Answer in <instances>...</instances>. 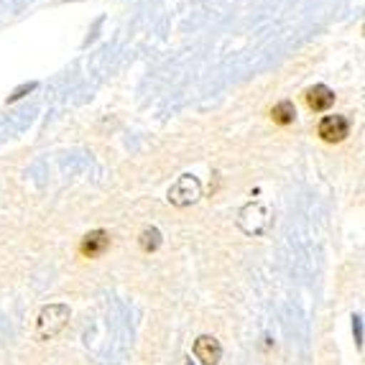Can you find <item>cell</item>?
<instances>
[{
	"instance_id": "cell-1",
	"label": "cell",
	"mask_w": 365,
	"mask_h": 365,
	"mask_svg": "<svg viewBox=\"0 0 365 365\" xmlns=\"http://www.w3.org/2000/svg\"><path fill=\"white\" fill-rule=\"evenodd\" d=\"M237 225H240L243 232H248V235L261 237L274 225V215H271V210H268L263 202H250V205H245V207L237 212Z\"/></svg>"
},
{
	"instance_id": "cell-2",
	"label": "cell",
	"mask_w": 365,
	"mask_h": 365,
	"mask_svg": "<svg viewBox=\"0 0 365 365\" xmlns=\"http://www.w3.org/2000/svg\"><path fill=\"white\" fill-rule=\"evenodd\" d=\"M69 322V307L67 304H49L43 307L36 319V337L38 340H51L67 327Z\"/></svg>"
},
{
	"instance_id": "cell-3",
	"label": "cell",
	"mask_w": 365,
	"mask_h": 365,
	"mask_svg": "<svg viewBox=\"0 0 365 365\" xmlns=\"http://www.w3.org/2000/svg\"><path fill=\"white\" fill-rule=\"evenodd\" d=\"M200 197H202L200 179L192 177V174H184V177H179L177 182L171 184L166 200H169L174 207H189V205H195Z\"/></svg>"
},
{
	"instance_id": "cell-4",
	"label": "cell",
	"mask_w": 365,
	"mask_h": 365,
	"mask_svg": "<svg viewBox=\"0 0 365 365\" xmlns=\"http://www.w3.org/2000/svg\"><path fill=\"white\" fill-rule=\"evenodd\" d=\"M317 133H319L322 140H327V143H340V140H345L347 133H350V120H347L345 115H327V118H322Z\"/></svg>"
},
{
	"instance_id": "cell-5",
	"label": "cell",
	"mask_w": 365,
	"mask_h": 365,
	"mask_svg": "<svg viewBox=\"0 0 365 365\" xmlns=\"http://www.w3.org/2000/svg\"><path fill=\"white\" fill-rule=\"evenodd\" d=\"M195 355L202 365H217L220 358H222V347L215 337L210 335H200L195 340Z\"/></svg>"
},
{
	"instance_id": "cell-6",
	"label": "cell",
	"mask_w": 365,
	"mask_h": 365,
	"mask_svg": "<svg viewBox=\"0 0 365 365\" xmlns=\"http://www.w3.org/2000/svg\"><path fill=\"white\" fill-rule=\"evenodd\" d=\"M110 245V235L105 230H92L82 237V245H79V253L85 258H100L108 250Z\"/></svg>"
},
{
	"instance_id": "cell-7",
	"label": "cell",
	"mask_w": 365,
	"mask_h": 365,
	"mask_svg": "<svg viewBox=\"0 0 365 365\" xmlns=\"http://www.w3.org/2000/svg\"><path fill=\"white\" fill-rule=\"evenodd\" d=\"M307 105H309L314 113H324L335 105V92L329 90L327 85H314L307 90Z\"/></svg>"
},
{
	"instance_id": "cell-8",
	"label": "cell",
	"mask_w": 365,
	"mask_h": 365,
	"mask_svg": "<svg viewBox=\"0 0 365 365\" xmlns=\"http://www.w3.org/2000/svg\"><path fill=\"white\" fill-rule=\"evenodd\" d=\"M271 118H274V123H279V125H292V123L297 120V108H294L292 100H281V103L274 105V110H271Z\"/></svg>"
},
{
	"instance_id": "cell-9",
	"label": "cell",
	"mask_w": 365,
	"mask_h": 365,
	"mask_svg": "<svg viewBox=\"0 0 365 365\" xmlns=\"http://www.w3.org/2000/svg\"><path fill=\"white\" fill-rule=\"evenodd\" d=\"M138 243H140V250H146V253L158 250V245H161V232H158V227H143L138 235Z\"/></svg>"
},
{
	"instance_id": "cell-10",
	"label": "cell",
	"mask_w": 365,
	"mask_h": 365,
	"mask_svg": "<svg viewBox=\"0 0 365 365\" xmlns=\"http://www.w3.org/2000/svg\"><path fill=\"white\" fill-rule=\"evenodd\" d=\"M34 90H36V82H26V85H21V87L13 90V95L8 98V103H16V100H21L24 95H29V92H34Z\"/></svg>"
}]
</instances>
